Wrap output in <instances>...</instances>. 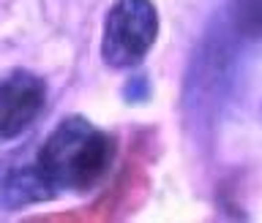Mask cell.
<instances>
[{
	"instance_id": "obj_1",
	"label": "cell",
	"mask_w": 262,
	"mask_h": 223,
	"mask_svg": "<svg viewBox=\"0 0 262 223\" xmlns=\"http://www.w3.org/2000/svg\"><path fill=\"white\" fill-rule=\"evenodd\" d=\"M115 161V136L85 117H66L47 136L30 169L41 199L57 191L85 193L104 180Z\"/></svg>"
},
{
	"instance_id": "obj_2",
	"label": "cell",
	"mask_w": 262,
	"mask_h": 223,
	"mask_svg": "<svg viewBox=\"0 0 262 223\" xmlns=\"http://www.w3.org/2000/svg\"><path fill=\"white\" fill-rule=\"evenodd\" d=\"M159 36L153 0H118L106 11L101 57L112 68H134L147 57Z\"/></svg>"
},
{
	"instance_id": "obj_3",
	"label": "cell",
	"mask_w": 262,
	"mask_h": 223,
	"mask_svg": "<svg viewBox=\"0 0 262 223\" xmlns=\"http://www.w3.org/2000/svg\"><path fill=\"white\" fill-rule=\"evenodd\" d=\"M47 106V85L36 73L16 68L0 79V142L22 136Z\"/></svg>"
},
{
	"instance_id": "obj_4",
	"label": "cell",
	"mask_w": 262,
	"mask_h": 223,
	"mask_svg": "<svg viewBox=\"0 0 262 223\" xmlns=\"http://www.w3.org/2000/svg\"><path fill=\"white\" fill-rule=\"evenodd\" d=\"M232 30L246 41H262V0H229Z\"/></svg>"
}]
</instances>
